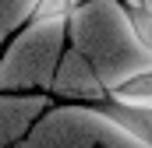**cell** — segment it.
Masks as SVG:
<instances>
[{"instance_id": "obj_1", "label": "cell", "mask_w": 152, "mask_h": 148, "mask_svg": "<svg viewBox=\"0 0 152 148\" xmlns=\"http://www.w3.org/2000/svg\"><path fill=\"white\" fill-rule=\"evenodd\" d=\"M67 42V21H25L0 53V92L53 88Z\"/></svg>"}, {"instance_id": "obj_2", "label": "cell", "mask_w": 152, "mask_h": 148, "mask_svg": "<svg viewBox=\"0 0 152 148\" xmlns=\"http://www.w3.org/2000/svg\"><path fill=\"white\" fill-rule=\"evenodd\" d=\"M53 95L64 102H103L106 99V85L99 71L78 46H67L60 57V67L53 74Z\"/></svg>"}, {"instance_id": "obj_3", "label": "cell", "mask_w": 152, "mask_h": 148, "mask_svg": "<svg viewBox=\"0 0 152 148\" xmlns=\"http://www.w3.org/2000/svg\"><path fill=\"white\" fill-rule=\"evenodd\" d=\"M50 99L42 92H0V148L25 141L39 116L46 113Z\"/></svg>"}, {"instance_id": "obj_4", "label": "cell", "mask_w": 152, "mask_h": 148, "mask_svg": "<svg viewBox=\"0 0 152 148\" xmlns=\"http://www.w3.org/2000/svg\"><path fill=\"white\" fill-rule=\"evenodd\" d=\"M32 0H0V46L28 21Z\"/></svg>"}]
</instances>
